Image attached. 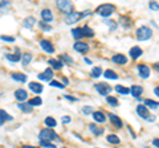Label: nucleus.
<instances>
[{
	"label": "nucleus",
	"mask_w": 159,
	"mask_h": 148,
	"mask_svg": "<svg viewBox=\"0 0 159 148\" xmlns=\"http://www.w3.org/2000/svg\"><path fill=\"white\" fill-rule=\"evenodd\" d=\"M39 139L40 141H58L60 140V136L56 134V131L53 128H43L39 134Z\"/></svg>",
	"instance_id": "f257e3e1"
},
{
	"label": "nucleus",
	"mask_w": 159,
	"mask_h": 148,
	"mask_svg": "<svg viewBox=\"0 0 159 148\" xmlns=\"http://www.w3.org/2000/svg\"><path fill=\"white\" fill-rule=\"evenodd\" d=\"M135 34H137V38H138L139 41H146V40H148V38H151L152 31H151V28L143 25V27H141V28L137 29Z\"/></svg>",
	"instance_id": "f03ea898"
},
{
	"label": "nucleus",
	"mask_w": 159,
	"mask_h": 148,
	"mask_svg": "<svg viewBox=\"0 0 159 148\" xmlns=\"http://www.w3.org/2000/svg\"><path fill=\"white\" fill-rule=\"evenodd\" d=\"M114 11H116V7L113 4H101L97 8L96 12L102 17H109V16H111V13H114Z\"/></svg>",
	"instance_id": "7ed1b4c3"
},
{
	"label": "nucleus",
	"mask_w": 159,
	"mask_h": 148,
	"mask_svg": "<svg viewBox=\"0 0 159 148\" xmlns=\"http://www.w3.org/2000/svg\"><path fill=\"white\" fill-rule=\"evenodd\" d=\"M85 16H84V12H70L69 15H66L65 17V23L68 24V25H70V24H76L78 23L81 19H84Z\"/></svg>",
	"instance_id": "20e7f679"
},
{
	"label": "nucleus",
	"mask_w": 159,
	"mask_h": 148,
	"mask_svg": "<svg viewBox=\"0 0 159 148\" xmlns=\"http://www.w3.org/2000/svg\"><path fill=\"white\" fill-rule=\"evenodd\" d=\"M96 90L98 91V94H101L103 97H107L111 93V86L106 82H101V83H96Z\"/></svg>",
	"instance_id": "39448f33"
},
{
	"label": "nucleus",
	"mask_w": 159,
	"mask_h": 148,
	"mask_svg": "<svg viewBox=\"0 0 159 148\" xmlns=\"http://www.w3.org/2000/svg\"><path fill=\"white\" fill-rule=\"evenodd\" d=\"M56 6H57V8L61 11L64 15H69L72 12V3L70 2H66V0H62V2H57L56 3Z\"/></svg>",
	"instance_id": "423d86ee"
},
{
	"label": "nucleus",
	"mask_w": 159,
	"mask_h": 148,
	"mask_svg": "<svg viewBox=\"0 0 159 148\" xmlns=\"http://www.w3.org/2000/svg\"><path fill=\"white\" fill-rule=\"evenodd\" d=\"M6 60H8L9 62H19L21 60V54H20V49L15 48V53H6L4 54Z\"/></svg>",
	"instance_id": "0eeeda50"
},
{
	"label": "nucleus",
	"mask_w": 159,
	"mask_h": 148,
	"mask_svg": "<svg viewBox=\"0 0 159 148\" xmlns=\"http://www.w3.org/2000/svg\"><path fill=\"white\" fill-rule=\"evenodd\" d=\"M28 91L25 89H17L15 91V98L19 101V103H23V102H27L28 101Z\"/></svg>",
	"instance_id": "6e6552de"
},
{
	"label": "nucleus",
	"mask_w": 159,
	"mask_h": 148,
	"mask_svg": "<svg viewBox=\"0 0 159 148\" xmlns=\"http://www.w3.org/2000/svg\"><path fill=\"white\" fill-rule=\"evenodd\" d=\"M39 80H41V81H48V82H51L53 80V77H54V74H53V70L51 67H48L45 69L43 73H40L39 74Z\"/></svg>",
	"instance_id": "1a4fd4ad"
},
{
	"label": "nucleus",
	"mask_w": 159,
	"mask_h": 148,
	"mask_svg": "<svg viewBox=\"0 0 159 148\" xmlns=\"http://www.w3.org/2000/svg\"><path fill=\"white\" fill-rule=\"evenodd\" d=\"M138 73H139V77L143 78V80H147L150 77V67L145 63H139L138 65Z\"/></svg>",
	"instance_id": "9d476101"
},
{
	"label": "nucleus",
	"mask_w": 159,
	"mask_h": 148,
	"mask_svg": "<svg viewBox=\"0 0 159 148\" xmlns=\"http://www.w3.org/2000/svg\"><path fill=\"white\" fill-rule=\"evenodd\" d=\"M73 48H74V50H76V52H80V53H82V54L88 53L89 49H90L88 44L84 42V41H76V44L73 45Z\"/></svg>",
	"instance_id": "9b49d317"
},
{
	"label": "nucleus",
	"mask_w": 159,
	"mask_h": 148,
	"mask_svg": "<svg viewBox=\"0 0 159 148\" xmlns=\"http://www.w3.org/2000/svg\"><path fill=\"white\" fill-rule=\"evenodd\" d=\"M40 46H41L43 50L47 52L48 54H53L54 50H56V49H54V46L52 45V42L48 41V40H41V41H40Z\"/></svg>",
	"instance_id": "f8f14e48"
},
{
	"label": "nucleus",
	"mask_w": 159,
	"mask_h": 148,
	"mask_svg": "<svg viewBox=\"0 0 159 148\" xmlns=\"http://www.w3.org/2000/svg\"><path fill=\"white\" fill-rule=\"evenodd\" d=\"M137 112H138L139 116L143 118V119H148V116H150L148 108H147L145 105H138V106H137Z\"/></svg>",
	"instance_id": "ddd939ff"
},
{
	"label": "nucleus",
	"mask_w": 159,
	"mask_h": 148,
	"mask_svg": "<svg viewBox=\"0 0 159 148\" xmlns=\"http://www.w3.org/2000/svg\"><path fill=\"white\" fill-rule=\"evenodd\" d=\"M111 61L114 63H118V65H125V63H127V57L125 54H114L111 57Z\"/></svg>",
	"instance_id": "4468645a"
},
{
	"label": "nucleus",
	"mask_w": 159,
	"mask_h": 148,
	"mask_svg": "<svg viewBox=\"0 0 159 148\" xmlns=\"http://www.w3.org/2000/svg\"><path fill=\"white\" fill-rule=\"evenodd\" d=\"M41 19H43V23H51L52 20H53V13H52V11L51 9H43L41 11Z\"/></svg>",
	"instance_id": "2eb2a0df"
},
{
	"label": "nucleus",
	"mask_w": 159,
	"mask_h": 148,
	"mask_svg": "<svg viewBox=\"0 0 159 148\" xmlns=\"http://www.w3.org/2000/svg\"><path fill=\"white\" fill-rule=\"evenodd\" d=\"M48 63L52 66V69H54V70H61L62 66H64L62 61H60L58 58H49Z\"/></svg>",
	"instance_id": "dca6fc26"
},
{
	"label": "nucleus",
	"mask_w": 159,
	"mask_h": 148,
	"mask_svg": "<svg viewBox=\"0 0 159 148\" xmlns=\"http://www.w3.org/2000/svg\"><path fill=\"white\" fill-rule=\"evenodd\" d=\"M28 87H29V90H32L36 94H41L43 93V85L40 82H29Z\"/></svg>",
	"instance_id": "f3484780"
},
{
	"label": "nucleus",
	"mask_w": 159,
	"mask_h": 148,
	"mask_svg": "<svg viewBox=\"0 0 159 148\" xmlns=\"http://www.w3.org/2000/svg\"><path fill=\"white\" fill-rule=\"evenodd\" d=\"M107 116H109V119H110V122H111L117 128H122V127H123V122L121 120V118H118L116 114H111V112H110V114H109Z\"/></svg>",
	"instance_id": "a211bd4d"
},
{
	"label": "nucleus",
	"mask_w": 159,
	"mask_h": 148,
	"mask_svg": "<svg viewBox=\"0 0 159 148\" xmlns=\"http://www.w3.org/2000/svg\"><path fill=\"white\" fill-rule=\"evenodd\" d=\"M13 120V118L8 114L7 111H4V110H0V127H2L6 122H11Z\"/></svg>",
	"instance_id": "6ab92c4d"
},
{
	"label": "nucleus",
	"mask_w": 159,
	"mask_h": 148,
	"mask_svg": "<svg viewBox=\"0 0 159 148\" xmlns=\"http://www.w3.org/2000/svg\"><path fill=\"white\" fill-rule=\"evenodd\" d=\"M142 93H143V87L139 86V85H133L131 89H130V94H131L134 98H139Z\"/></svg>",
	"instance_id": "aec40b11"
},
{
	"label": "nucleus",
	"mask_w": 159,
	"mask_h": 148,
	"mask_svg": "<svg viewBox=\"0 0 159 148\" xmlns=\"http://www.w3.org/2000/svg\"><path fill=\"white\" fill-rule=\"evenodd\" d=\"M143 54V50L139 46H133L130 49V57L133 58V60H137V58H139Z\"/></svg>",
	"instance_id": "412c9836"
},
{
	"label": "nucleus",
	"mask_w": 159,
	"mask_h": 148,
	"mask_svg": "<svg viewBox=\"0 0 159 148\" xmlns=\"http://www.w3.org/2000/svg\"><path fill=\"white\" fill-rule=\"evenodd\" d=\"M32 58H33V56H32L31 53H23V54H21V65H23L24 67H27L29 63H31Z\"/></svg>",
	"instance_id": "4be33fe9"
},
{
	"label": "nucleus",
	"mask_w": 159,
	"mask_h": 148,
	"mask_svg": "<svg viewBox=\"0 0 159 148\" xmlns=\"http://www.w3.org/2000/svg\"><path fill=\"white\" fill-rule=\"evenodd\" d=\"M93 118H94V120L98 122V123L106 122V115L103 114L102 111H93Z\"/></svg>",
	"instance_id": "5701e85b"
},
{
	"label": "nucleus",
	"mask_w": 159,
	"mask_h": 148,
	"mask_svg": "<svg viewBox=\"0 0 159 148\" xmlns=\"http://www.w3.org/2000/svg\"><path fill=\"white\" fill-rule=\"evenodd\" d=\"M11 77H12V80L16 81V82H21V83L27 82V76L24 73H13Z\"/></svg>",
	"instance_id": "b1692460"
},
{
	"label": "nucleus",
	"mask_w": 159,
	"mask_h": 148,
	"mask_svg": "<svg viewBox=\"0 0 159 148\" xmlns=\"http://www.w3.org/2000/svg\"><path fill=\"white\" fill-rule=\"evenodd\" d=\"M89 130H90V131H92V132H93V134L96 135V136L102 135V134H103V131H105V130H103V128L98 127L97 124H94V123H92V124H89Z\"/></svg>",
	"instance_id": "393cba45"
},
{
	"label": "nucleus",
	"mask_w": 159,
	"mask_h": 148,
	"mask_svg": "<svg viewBox=\"0 0 159 148\" xmlns=\"http://www.w3.org/2000/svg\"><path fill=\"white\" fill-rule=\"evenodd\" d=\"M36 23H37V20H36V19H34L33 16H28L25 20H24V27H25L27 29H32Z\"/></svg>",
	"instance_id": "a878e982"
},
{
	"label": "nucleus",
	"mask_w": 159,
	"mask_h": 148,
	"mask_svg": "<svg viewBox=\"0 0 159 148\" xmlns=\"http://www.w3.org/2000/svg\"><path fill=\"white\" fill-rule=\"evenodd\" d=\"M17 107H19V110H20V111H23V112H32V111H33V107H32V106H29L27 102L17 103Z\"/></svg>",
	"instance_id": "bb28decb"
},
{
	"label": "nucleus",
	"mask_w": 159,
	"mask_h": 148,
	"mask_svg": "<svg viewBox=\"0 0 159 148\" xmlns=\"http://www.w3.org/2000/svg\"><path fill=\"white\" fill-rule=\"evenodd\" d=\"M72 36H73V38H76L77 41H80V38L84 37L82 28H74V29H72Z\"/></svg>",
	"instance_id": "cd10ccee"
},
{
	"label": "nucleus",
	"mask_w": 159,
	"mask_h": 148,
	"mask_svg": "<svg viewBox=\"0 0 159 148\" xmlns=\"http://www.w3.org/2000/svg\"><path fill=\"white\" fill-rule=\"evenodd\" d=\"M27 103H28L29 106H32V107H36V106L41 105L43 101H41V98H40V97H34V98H31V99H28Z\"/></svg>",
	"instance_id": "c85d7f7f"
},
{
	"label": "nucleus",
	"mask_w": 159,
	"mask_h": 148,
	"mask_svg": "<svg viewBox=\"0 0 159 148\" xmlns=\"http://www.w3.org/2000/svg\"><path fill=\"white\" fill-rule=\"evenodd\" d=\"M103 77L107 78V80H118V76L116 72L110 70V69H107V70L103 72Z\"/></svg>",
	"instance_id": "c756f323"
},
{
	"label": "nucleus",
	"mask_w": 159,
	"mask_h": 148,
	"mask_svg": "<svg viewBox=\"0 0 159 148\" xmlns=\"http://www.w3.org/2000/svg\"><path fill=\"white\" fill-rule=\"evenodd\" d=\"M44 123H45V126H47L48 128H53V127H56V126H57V120L54 119V118H52V116L45 118Z\"/></svg>",
	"instance_id": "7c9ffc66"
},
{
	"label": "nucleus",
	"mask_w": 159,
	"mask_h": 148,
	"mask_svg": "<svg viewBox=\"0 0 159 148\" xmlns=\"http://www.w3.org/2000/svg\"><path fill=\"white\" fill-rule=\"evenodd\" d=\"M116 91L119 93V94H123V95L130 94V89H127L126 86H122V85H117L116 86Z\"/></svg>",
	"instance_id": "2f4dec72"
},
{
	"label": "nucleus",
	"mask_w": 159,
	"mask_h": 148,
	"mask_svg": "<svg viewBox=\"0 0 159 148\" xmlns=\"http://www.w3.org/2000/svg\"><path fill=\"white\" fill-rule=\"evenodd\" d=\"M58 60H60V61H62L64 65H65V63H70V65H72V63L74 62V61H73V58H72L70 56H68V54H61Z\"/></svg>",
	"instance_id": "473e14b6"
},
{
	"label": "nucleus",
	"mask_w": 159,
	"mask_h": 148,
	"mask_svg": "<svg viewBox=\"0 0 159 148\" xmlns=\"http://www.w3.org/2000/svg\"><path fill=\"white\" fill-rule=\"evenodd\" d=\"M106 140L109 143H111V144H121V139H119L117 135H107Z\"/></svg>",
	"instance_id": "72a5a7b5"
},
{
	"label": "nucleus",
	"mask_w": 159,
	"mask_h": 148,
	"mask_svg": "<svg viewBox=\"0 0 159 148\" xmlns=\"http://www.w3.org/2000/svg\"><path fill=\"white\" fill-rule=\"evenodd\" d=\"M145 106L147 108H158L159 102H155V101H152V99H145Z\"/></svg>",
	"instance_id": "f704fd0d"
},
{
	"label": "nucleus",
	"mask_w": 159,
	"mask_h": 148,
	"mask_svg": "<svg viewBox=\"0 0 159 148\" xmlns=\"http://www.w3.org/2000/svg\"><path fill=\"white\" fill-rule=\"evenodd\" d=\"M106 102H107L110 106H113V107H117V106L119 105V102H118L117 98H116V97H111V95H107V97H106Z\"/></svg>",
	"instance_id": "c9c22d12"
},
{
	"label": "nucleus",
	"mask_w": 159,
	"mask_h": 148,
	"mask_svg": "<svg viewBox=\"0 0 159 148\" xmlns=\"http://www.w3.org/2000/svg\"><path fill=\"white\" fill-rule=\"evenodd\" d=\"M82 33H84V36H86V37H93L94 36V31L92 28H89V25L82 27Z\"/></svg>",
	"instance_id": "e433bc0d"
},
{
	"label": "nucleus",
	"mask_w": 159,
	"mask_h": 148,
	"mask_svg": "<svg viewBox=\"0 0 159 148\" xmlns=\"http://www.w3.org/2000/svg\"><path fill=\"white\" fill-rule=\"evenodd\" d=\"M102 76V69L99 67V66H94L92 69V77L93 78H98V77H101Z\"/></svg>",
	"instance_id": "4c0bfd02"
},
{
	"label": "nucleus",
	"mask_w": 159,
	"mask_h": 148,
	"mask_svg": "<svg viewBox=\"0 0 159 148\" xmlns=\"http://www.w3.org/2000/svg\"><path fill=\"white\" fill-rule=\"evenodd\" d=\"M119 21H121V24H122V25L125 27V28H129V27L131 25V24H130L131 20H130V17H127V16H121Z\"/></svg>",
	"instance_id": "58836bf2"
},
{
	"label": "nucleus",
	"mask_w": 159,
	"mask_h": 148,
	"mask_svg": "<svg viewBox=\"0 0 159 148\" xmlns=\"http://www.w3.org/2000/svg\"><path fill=\"white\" fill-rule=\"evenodd\" d=\"M39 23V27L43 29V31H45V32H49V31H52V27L49 25V24H45V23H43V21H37Z\"/></svg>",
	"instance_id": "ea45409f"
},
{
	"label": "nucleus",
	"mask_w": 159,
	"mask_h": 148,
	"mask_svg": "<svg viewBox=\"0 0 159 148\" xmlns=\"http://www.w3.org/2000/svg\"><path fill=\"white\" fill-rule=\"evenodd\" d=\"M49 86H52V87H58V89H64V87H65V86H64L61 82L54 81V80H52L51 82H49Z\"/></svg>",
	"instance_id": "a19ab883"
},
{
	"label": "nucleus",
	"mask_w": 159,
	"mask_h": 148,
	"mask_svg": "<svg viewBox=\"0 0 159 148\" xmlns=\"http://www.w3.org/2000/svg\"><path fill=\"white\" fill-rule=\"evenodd\" d=\"M103 23H105L107 27H110L111 31H116V29H117V24H116V21H113V20H105Z\"/></svg>",
	"instance_id": "79ce46f5"
},
{
	"label": "nucleus",
	"mask_w": 159,
	"mask_h": 148,
	"mask_svg": "<svg viewBox=\"0 0 159 148\" xmlns=\"http://www.w3.org/2000/svg\"><path fill=\"white\" fill-rule=\"evenodd\" d=\"M40 146L44 147V148H57L56 144H53V143H49V141H40Z\"/></svg>",
	"instance_id": "37998d69"
},
{
	"label": "nucleus",
	"mask_w": 159,
	"mask_h": 148,
	"mask_svg": "<svg viewBox=\"0 0 159 148\" xmlns=\"http://www.w3.org/2000/svg\"><path fill=\"white\" fill-rule=\"evenodd\" d=\"M0 40H3V41H7V42H13L15 41V37L12 36H0Z\"/></svg>",
	"instance_id": "c03bdc74"
},
{
	"label": "nucleus",
	"mask_w": 159,
	"mask_h": 148,
	"mask_svg": "<svg viewBox=\"0 0 159 148\" xmlns=\"http://www.w3.org/2000/svg\"><path fill=\"white\" fill-rule=\"evenodd\" d=\"M82 112H84V114H90V112H92V114H93V108L90 107V106H85V107H82Z\"/></svg>",
	"instance_id": "a18cd8bd"
},
{
	"label": "nucleus",
	"mask_w": 159,
	"mask_h": 148,
	"mask_svg": "<svg viewBox=\"0 0 159 148\" xmlns=\"http://www.w3.org/2000/svg\"><path fill=\"white\" fill-rule=\"evenodd\" d=\"M148 6H150V8L154 9V11H158V9H159V4L155 3V2H150V4H148Z\"/></svg>",
	"instance_id": "49530a36"
},
{
	"label": "nucleus",
	"mask_w": 159,
	"mask_h": 148,
	"mask_svg": "<svg viewBox=\"0 0 159 148\" xmlns=\"http://www.w3.org/2000/svg\"><path fill=\"white\" fill-rule=\"evenodd\" d=\"M70 116H68V115H65V116H62V123L64 124H68V123H70Z\"/></svg>",
	"instance_id": "de8ad7c7"
},
{
	"label": "nucleus",
	"mask_w": 159,
	"mask_h": 148,
	"mask_svg": "<svg viewBox=\"0 0 159 148\" xmlns=\"http://www.w3.org/2000/svg\"><path fill=\"white\" fill-rule=\"evenodd\" d=\"M64 98H65V99H68V101H72V102H77V101H78L77 98H74V97H72V95H64Z\"/></svg>",
	"instance_id": "09e8293b"
},
{
	"label": "nucleus",
	"mask_w": 159,
	"mask_h": 148,
	"mask_svg": "<svg viewBox=\"0 0 159 148\" xmlns=\"http://www.w3.org/2000/svg\"><path fill=\"white\" fill-rule=\"evenodd\" d=\"M152 146L159 148V137H158V139H152Z\"/></svg>",
	"instance_id": "8fccbe9b"
},
{
	"label": "nucleus",
	"mask_w": 159,
	"mask_h": 148,
	"mask_svg": "<svg viewBox=\"0 0 159 148\" xmlns=\"http://www.w3.org/2000/svg\"><path fill=\"white\" fill-rule=\"evenodd\" d=\"M154 70H155V72H158V73H159V62L154 63Z\"/></svg>",
	"instance_id": "3c124183"
},
{
	"label": "nucleus",
	"mask_w": 159,
	"mask_h": 148,
	"mask_svg": "<svg viewBox=\"0 0 159 148\" xmlns=\"http://www.w3.org/2000/svg\"><path fill=\"white\" fill-rule=\"evenodd\" d=\"M154 94H155L157 97H159V86H157L155 89H154Z\"/></svg>",
	"instance_id": "603ef678"
},
{
	"label": "nucleus",
	"mask_w": 159,
	"mask_h": 148,
	"mask_svg": "<svg viewBox=\"0 0 159 148\" xmlns=\"http://www.w3.org/2000/svg\"><path fill=\"white\" fill-rule=\"evenodd\" d=\"M21 148H40V147H36V146H23Z\"/></svg>",
	"instance_id": "864d4df0"
},
{
	"label": "nucleus",
	"mask_w": 159,
	"mask_h": 148,
	"mask_svg": "<svg viewBox=\"0 0 159 148\" xmlns=\"http://www.w3.org/2000/svg\"><path fill=\"white\" fill-rule=\"evenodd\" d=\"M62 82H64V86H65V85H68V83H69V81L66 80V78H62Z\"/></svg>",
	"instance_id": "5fc2aeb1"
},
{
	"label": "nucleus",
	"mask_w": 159,
	"mask_h": 148,
	"mask_svg": "<svg viewBox=\"0 0 159 148\" xmlns=\"http://www.w3.org/2000/svg\"><path fill=\"white\" fill-rule=\"evenodd\" d=\"M85 62H86V63H89V65H92V61L89 60V58H85Z\"/></svg>",
	"instance_id": "6e6d98bb"
},
{
	"label": "nucleus",
	"mask_w": 159,
	"mask_h": 148,
	"mask_svg": "<svg viewBox=\"0 0 159 148\" xmlns=\"http://www.w3.org/2000/svg\"><path fill=\"white\" fill-rule=\"evenodd\" d=\"M61 148H66V147H61Z\"/></svg>",
	"instance_id": "4d7b16f0"
},
{
	"label": "nucleus",
	"mask_w": 159,
	"mask_h": 148,
	"mask_svg": "<svg viewBox=\"0 0 159 148\" xmlns=\"http://www.w3.org/2000/svg\"><path fill=\"white\" fill-rule=\"evenodd\" d=\"M145 148H148V147H145Z\"/></svg>",
	"instance_id": "13d9d810"
}]
</instances>
